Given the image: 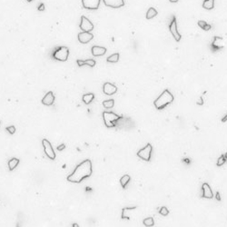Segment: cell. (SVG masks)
I'll return each instance as SVG.
<instances>
[{
  "label": "cell",
  "mask_w": 227,
  "mask_h": 227,
  "mask_svg": "<svg viewBox=\"0 0 227 227\" xmlns=\"http://www.w3.org/2000/svg\"><path fill=\"white\" fill-rule=\"evenodd\" d=\"M92 162L91 160H84L80 163L71 175L67 176V181L71 183H81L84 179L88 178L92 175Z\"/></svg>",
  "instance_id": "obj_1"
},
{
  "label": "cell",
  "mask_w": 227,
  "mask_h": 227,
  "mask_svg": "<svg viewBox=\"0 0 227 227\" xmlns=\"http://www.w3.org/2000/svg\"><path fill=\"white\" fill-rule=\"evenodd\" d=\"M175 97L172 94V93L170 92L168 89H165L160 96L155 100L154 105L155 106V108L157 110H162L164 109L165 106H167L168 105H170L173 101H174Z\"/></svg>",
  "instance_id": "obj_2"
},
{
  "label": "cell",
  "mask_w": 227,
  "mask_h": 227,
  "mask_svg": "<svg viewBox=\"0 0 227 227\" xmlns=\"http://www.w3.org/2000/svg\"><path fill=\"white\" fill-rule=\"evenodd\" d=\"M123 116H119L113 112H104L103 113V119L104 123L106 127L113 128L116 126V123L118 120H120Z\"/></svg>",
  "instance_id": "obj_3"
},
{
  "label": "cell",
  "mask_w": 227,
  "mask_h": 227,
  "mask_svg": "<svg viewBox=\"0 0 227 227\" xmlns=\"http://www.w3.org/2000/svg\"><path fill=\"white\" fill-rule=\"evenodd\" d=\"M69 55V48L67 46H57L52 53V57L57 61H67Z\"/></svg>",
  "instance_id": "obj_4"
},
{
  "label": "cell",
  "mask_w": 227,
  "mask_h": 227,
  "mask_svg": "<svg viewBox=\"0 0 227 227\" xmlns=\"http://www.w3.org/2000/svg\"><path fill=\"white\" fill-rule=\"evenodd\" d=\"M152 151L153 146L151 144H147L144 148L140 149L137 152V156L141 158L142 160L145 161V162H149L151 159V155H152Z\"/></svg>",
  "instance_id": "obj_5"
},
{
  "label": "cell",
  "mask_w": 227,
  "mask_h": 227,
  "mask_svg": "<svg viewBox=\"0 0 227 227\" xmlns=\"http://www.w3.org/2000/svg\"><path fill=\"white\" fill-rule=\"evenodd\" d=\"M42 145H43L45 153L47 155V157H48L49 159H51V160H55V153L53 145H51L50 142L47 139H43L42 140Z\"/></svg>",
  "instance_id": "obj_6"
},
{
  "label": "cell",
  "mask_w": 227,
  "mask_h": 227,
  "mask_svg": "<svg viewBox=\"0 0 227 227\" xmlns=\"http://www.w3.org/2000/svg\"><path fill=\"white\" fill-rule=\"evenodd\" d=\"M169 30H170V32H171V34L173 35L174 38L175 39L176 42H179L181 40L182 36H181L180 34H179V32L177 30V22H176L175 16H173V18H172V21L169 25Z\"/></svg>",
  "instance_id": "obj_7"
},
{
  "label": "cell",
  "mask_w": 227,
  "mask_h": 227,
  "mask_svg": "<svg viewBox=\"0 0 227 227\" xmlns=\"http://www.w3.org/2000/svg\"><path fill=\"white\" fill-rule=\"evenodd\" d=\"M80 28L82 31L84 32H91L94 29V25L93 23L88 19L87 17L84 16H81V23H80Z\"/></svg>",
  "instance_id": "obj_8"
},
{
  "label": "cell",
  "mask_w": 227,
  "mask_h": 227,
  "mask_svg": "<svg viewBox=\"0 0 227 227\" xmlns=\"http://www.w3.org/2000/svg\"><path fill=\"white\" fill-rule=\"evenodd\" d=\"M101 0H82L83 7L89 10H96L99 7Z\"/></svg>",
  "instance_id": "obj_9"
},
{
  "label": "cell",
  "mask_w": 227,
  "mask_h": 227,
  "mask_svg": "<svg viewBox=\"0 0 227 227\" xmlns=\"http://www.w3.org/2000/svg\"><path fill=\"white\" fill-rule=\"evenodd\" d=\"M223 46H224V41H223V39L222 38V37L214 36V39H213V42H212V45H211L212 51L213 52H216V51H218L219 49L223 48Z\"/></svg>",
  "instance_id": "obj_10"
},
{
  "label": "cell",
  "mask_w": 227,
  "mask_h": 227,
  "mask_svg": "<svg viewBox=\"0 0 227 227\" xmlns=\"http://www.w3.org/2000/svg\"><path fill=\"white\" fill-rule=\"evenodd\" d=\"M202 197L207 198V199H212L214 197V193L207 183H204L202 185Z\"/></svg>",
  "instance_id": "obj_11"
},
{
  "label": "cell",
  "mask_w": 227,
  "mask_h": 227,
  "mask_svg": "<svg viewBox=\"0 0 227 227\" xmlns=\"http://www.w3.org/2000/svg\"><path fill=\"white\" fill-rule=\"evenodd\" d=\"M104 4L112 8H119L125 6L124 0H103Z\"/></svg>",
  "instance_id": "obj_12"
},
{
  "label": "cell",
  "mask_w": 227,
  "mask_h": 227,
  "mask_svg": "<svg viewBox=\"0 0 227 227\" xmlns=\"http://www.w3.org/2000/svg\"><path fill=\"white\" fill-rule=\"evenodd\" d=\"M103 92L105 93L107 96H111L117 92V87L111 83H105L103 86Z\"/></svg>",
  "instance_id": "obj_13"
},
{
  "label": "cell",
  "mask_w": 227,
  "mask_h": 227,
  "mask_svg": "<svg viewBox=\"0 0 227 227\" xmlns=\"http://www.w3.org/2000/svg\"><path fill=\"white\" fill-rule=\"evenodd\" d=\"M93 38H94V35L90 32L83 31L78 34V40L81 44H87V43L90 42Z\"/></svg>",
  "instance_id": "obj_14"
},
{
  "label": "cell",
  "mask_w": 227,
  "mask_h": 227,
  "mask_svg": "<svg viewBox=\"0 0 227 227\" xmlns=\"http://www.w3.org/2000/svg\"><path fill=\"white\" fill-rule=\"evenodd\" d=\"M54 102H55V94L51 91H49L48 93H46V94L42 99V104L45 106H52L54 104Z\"/></svg>",
  "instance_id": "obj_15"
},
{
  "label": "cell",
  "mask_w": 227,
  "mask_h": 227,
  "mask_svg": "<svg viewBox=\"0 0 227 227\" xmlns=\"http://www.w3.org/2000/svg\"><path fill=\"white\" fill-rule=\"evenodd\" d=\"M92 55L94 56H101L104 55L106 53V47H103V46H98V45H94L92 47Z\"/></svg>",
  "instance_id": "obj_16"
},
{
  "label": "cell",
  "mask_w": 227,
  "mask_h": 227,
  "mask_svg": "<svg viewBox=\"0 0 227 227\" xmlns=\"http://www.w3.org/2000/svg\"><path fill=\"white\" fill-rule=\"evenodd\" d=\"M77 62V65H79V67H82V65H89V67H94V65H96V60H94V59H87V60H80V59H78Z\"/></svg>",
  "instance_id": "obj_17"
},
{
  "label": "cell",
  "mask_w": 227,
  "mask_h": 227,
  "mask_svg": "<svg viewBox=\"0 0 227 227\" xmlns=\"http://www.w3.org/2000/svg\"><path fill=\"white\" fill-rule=\"evenodd\" d=\"M94 94L93 93H88V94H84V96H82V100L84 104H87V105H89V104L94 100Z\"/></svg>",
  "instance_id": "obj_18"
},
{
  "label": "cell",
  "mask_w": 227,
  "mask_h": 227,
  "mask_svg": "<svg viewBox=\"0 0 227 227\" xmlns=\"http://www.w3.org/2000/svg\"><path fill=\"white\" fill-rule=\"evenodd\" d=\"M19 164V159L18 158H12L8 161V169L9 171H13V170L17 166V165Z\"/></svg>",
  "instance_id": "obj_19"
},
{
  "label": "cell",
  "mask_w": 227,
  "mask_h": 227,
  "mask_svg": "<svg viewBox=\"0 0 227 227\" xmlns=\"http://www.w3.org/2000/svg\"><path fill=\"white\" fill-rule=\"evenodd\" d=\"M157 10L154 7H149V9L146 12V19H152L155 16H157Z\"/></svg>",
  "instance_id": "obj_20"
},
{
  "label": "cell",
  "mask_w": 227,
  "mask_h": 227,
  "mask_svg": "<svg viewBox=\"0 0 227 227\" xmlns=\"http://www.w3.org/2000/svg\"><path fill=\"white\" fill-rule=\"evenodd\" d=\"M203 7L206 10H212L214 7V0H204L203 3Z\"/></svg>",
  "instance_id": "obj_21"
},
{
  "label": "cell",
  "mask_w": 227,
  "mask_h": 227,
  "mask_svg": "<svg viewBox=\"0 0 227 227\" xmlns=\"http://www.w3.org/2000/svg\"><path fill=\"white\" fill-rule=\"evenodd\" d=\"M130 179H131V177H130L129 175H123V176L121 177V179H120V184H121V185H122L123 188H126V186L127 185V184L130 182Z\"/></svg>",
  "instance_id": "obj_22"
},
{
  "label": "cell",
  "mask_w": 227,
  "mask_h": 227,
  "mask_svg": "<svg viewBox=\"0 0 227 227\" xmlns=\"http://www.w3.org/2000/svg\"><path fill=\"white\" fill-rule=\"evenodd\" d=\"M135 209H136V206H133V207H126V208H123V210H122V219H127V220H129V217L128 216H126V213L127 212V211H133V210H135Z\"/></svg>",
  "instance_id": "obj_23"
},
{
  "label": "cell",
  "mask_w": 227,
  "mask_h": 227,
  "mask_svg": "<svg viewBox=\"0 0 227 227\" xmlns=\"http://www.w3.org/2000/svg\"><path fill=\"white\" fill-rule=\"evenodd\" d=\"M118 60H119V54L118 53L111 55L110 56H108L107 59H106V61L109 62V63H116V62H118Z\"/></svg>",
  "instance_id": "obj_24"
},
{
  "label": "cell",
  "mask_w": 227,
  "mask_h": 227,
  "mask_svg": "<svg viewBox=\"0 0 227 227\" xmlns=\"http://www.w3.org/2000/svg\"><path fill=\"white\" fill-rule=\"evenodd\" d=\"M143 223H144L145 226L151 227V226H154V225H155V220H154L153 217H148V218H145V219L143 221Z\"/></svg>",
  "instance_id": "obj_25"
},
{
  "label": "cell",
  "mask_w": 227,
  "mask_h": 227,
  "mask_svg": "<svg viewBox=\"0 0 227 227\" xmlns=\"http://www.w3.org/2000/svg\"><path fill=\"white\" fill-rule=\"evenodd\" d=\"M114 105H115V101H114L113 99H109V100H106V101H104V102H103L104 107H106V108H107V109L112 108V107L114 106Z\"/></svg>",
  "instance_id": "obj_26"
},
{
  "label": "cell",
  "mask_w": 227,
  "mask_h": 227,
  "mask_svg": "<svg viewBox=\"0 0 227 227\" xmlns=\"http://www.w3.org/2000/svg\"><path fill=\"white\" fill-rule=\"evenodd\" d=\"M226 160H227V159L224 157V155H220V157L218 158V161H217V163H216L217 166H222V165L226 162Z\"/></svg>",
  "instance_id": "obj_27"
},
{
  "label": "cell",
  "mask_w": 227,
  "mask_h": 227,
  "mask_svg": "<svg viewBox=\"0 0 227 227\" xmlns=\"http://www.w3.org/2000/svg\"><path fill=\"white\" fill-rule=\"evenodd\" d=\"M159 214H162L163 216H166L169 214V210L167 209V208L165 206H163L162 208H160V211H159Z\"/></svg>",
  "instance_id": "obj_28"
},
{
  "label": "cell",
  "mask_w": 227,
  "mask_h": 227,
  "mask_svg": "<svg viewBox=\"0 0 227 227\" xmlns=\"http://www.w3.org/2000/svg\"><path fill=\"white\" fill-rule=\"evenodd\" d=\"M6 131L8 132V133H9V134H11V135H14V134L16 133V127H15L14 126H8V127H6Z\"/></svg>",
  "instance_id": "obj_29"
},
{
  "label": "cell",
  "mask_w": 227,
  "mask_h": 227,
  "mask_svg": "<svg viewBox=\"0 0 227 227\" xmlns=\"http://www.w3.org/2000/svg\"><path fill=\"white\" fill-rule=\"evenodd\" d=\"M198 26H199L201 28H202V29H204V26L207 25V23L205 22V21H204V20H200V21H198Z\"/></svg>",
  "instance_id": "obj_30"
},
{
  "label": "cell",
  "mask_w": 227,
  "mask_h": 227,
  "mask_svg": "<svg viewBox=\"0 0 227 227\" xmlns=\"http://www.w3.org/2000/svg\"><path fill=\"white\" fill-rule=\"evenodd\" d=\"M196 104H197L198 106H203L204 105V98H203V96H200L199 101H197Z\"/></svg>",
  "instance_id": "obj_31"
},
{
  "label": "cell",
  "mask_w": 227,
  "mask_h": 227,
  "mask_svg": "<svg viewBox=\"0 0 227 227\" xmlns=\"http://www.w3.org/2000/svg\"><path fill=\"white\" fill-rule=\"evenodd\" d=\"M45 4H40V6L37 7V9H38L39 11H44L45 10Z\"/></svg>",
  "instance_id": "obj_32"
},
{
  "label": "cell",
  "mask_w": 227,
  "mask_h": 227,
  "mask_svg": "<svg viewBox=\"0 0 227 227\" xmlns=\"http://www.w3.org/2000/svg\"><path fill=\"white\" fill-rule=\"evenodd\" d=\"M210 29H212V26L209 25V24H207V25L204 26V30H205V31H208V30H210Z\"/></svg>",
  "instance_id": "obj_33"
},
{
  "label": "cell",
  "mask_w": 227,
  "mask_h": 227,
  "mask_svg": "<svg viewBox=\"0 0 227 227\" xmlns=\"http://www.w3.org/2000/svg\"><path fill=\"white\" fill-rule=\"evenodd\" d=\"M65 148V145L64 144H62V145H61L60 146H58V147H57L58 151H62V150H64Z\"/></svg>",
  "instance_id": "obj_34"
},
{
  "label": "cell",
  "mask_w": 227,
  "mask_h": 227,
  "mask_svg": "<svg viewBox=\"0 0 227 227\" xmlns=\"http://www.w3.org/2000/svg\"><path fill=\"white\" fill-rule=\"evenodd\" d=\"M216 199L218 200V201H221V196H220L219 192H217V193H216Z\"/></svg>",
  "instance_id": "obj_35"
},
{
  "label": "cell",
  "mask_w": 227,
  "mask_h": 227,
  "mask_svg": "<svg viewBox=\"0 0 227 227\" xmlns=\"http://www.w3.org/2000/svg\"><path fill=\"white\" fill-rule=\"evenodd\" d=\"M222 122L223 123H225V122H227V114H226V115L222 118Z\"/></svg>",
  "instance_id": "obj_36"
},
{
  "label": "cell",
  "mask_w": 227,
  "mask_h": 227,
  "mask_svg": "<svg viewBox=\"0 0 227 227\" xmlns=\"http://www.w3.org/2000/svg\"><path fill=\"white\" fill-rule=\"evenodd\" d=\"M169 1L171 3H176V2H178V0H169Z\"/></svg>",
  "instance_id": "obj_37"
},
{
  "label": "cell",
  "mask_w": 227,
  "mask_h": 227,
  "mask_svg": "<svg viewBox=\"0 0 227 227\" xmlns=\"http://www.w3.org/2000/svg\"><path fill=\"white\" fill-rule=\"evenodd\" d=\"M73 226H74H74H75V227H78V224H77V223H74Z\"/></svg>",
  "instance_id": "obj_38"
},
{
  "label": "cell",
  "mask_w": 227,
  "mask_h": 227,
  "mask_svg": "<svg viewBox=\"0 0 227 227\" xmlns=\"http://www.w3.org/2000/svg\"><path fill=\"white\" fill-rule=\"evenodd\" d=\"M224 157H225V158L227 159V153H225V154H224Z\"/></svg>",
  "instance_id": "obj_39"
},
{
  "label": "cell",
  "mask_w": 227,
  "mask_h": 227,
  "mask_svg": "<svg viewBox=\"0 0 227 227\" xmlns=\"http://www.w3.org/2000/svg\"><path fill=\"white\" fill-rule=\"evenodd\" d=\"M26 1H27V2H32L33 0H26Z\"/></svg>",
  "instance_id": "obj_40"
}]
</instances>
